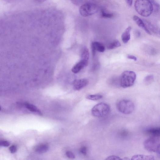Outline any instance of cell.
I'll list each match as a JSON object with an SVG mask.
<instances>
[{
	"instance_id": "1",
	"label": "cell",
	"mask_w": 160,
	"mask_h": 160,
	"mask_svg": "<svg viewBox=\"0 0 160 160\" xmlns=\"http://www.w3.org/2000/svg\"><path fill=\"white\" fill-rule=\"evenodd\" d=\"M134 8L137 13L144 17H148L152 13L153 4L150 0H137Z\"/></svg>"
},
{
	"instance_id": "2",
	"label": "cell",
	"mask_w": 160,
	"mask_h": 160,
	"mask_svg": "<svg viewBox=\"0 0 160 160\" xmlns=\"http://www.w3.org/2000/svg\"><path fill=\"white\" fill-rule=\"evenodd\" d=\"M136 73L133 71H126L122 73L120 79V84L123 88L131 87L136 79Z\"/></svg>"
},
{
	"instance_id": "3",
	"label": "cell",
	"mask_w": 160,
	"mask_h": 160,
	"mask_svg": "<svg viewBox=\"0 0 160 160\" xmlns=\"http://www.w3.org/2000/svg\"><path fill=\"white\" fill-rule=\"evenodd\" d=\"M110 110V107L108 105L101 103L97 104L93 108L91 113L95 117L102 118L108 115Z\"/></svg>"
},
{
	"instance_id": "4",
	"label": "cell",
	"mask_w": 160,
	"mask_h": 160,
	"mask_svg": "<svg viewBox=\"0 0 160 160\" xmlns=\"http://www.w3.org/2000/svg\"><path fill=\"white\" fill-rule=\"evenodd\" d=\"M134 107L133 103L129 100H121L117 104V108L119 111L126 115L132 113L134 110Z\"/></svg>"
},
{
	"instance_id": "5",
	"label": "cell",
	"mask_w": 160,
	"mask_h": 160,
	"mask_svg": "<svg viewBox=\"0 0 160 160\" xmlns=\"http://www.w3.org/2000/svg\"><path fill=\"white\" fill-rule=\"evenodd\" d=\"M98 10V6L91 3H87L81 6L79 9L80 14L84 17H88L97 13Z\"/></svg>"
},
{
	"instance_id": "6",
	"label": "cell",
	"mask_w": 160,
	"mask_h": 160,
	"mask_svg": "<svg viewBox=\"0 0 160 160\" xmlns=\"http://www.w3.org/2000/svg\"><path fill=\"white\" fill-rule=\"evenodd\" d=\"M159 144L158 138L151 137L144 141V145L145 149L150 152H156Z\"/></svg>"
},
{
	"instance_id": "7",
	"label": "cell",
	"mask_w": 160,
	"mask_h": 160,
	"mask_svg": "<svg viewBox=\"0 0 160 160\" xmlns=\"http://www.w3.org/2000/svg\"><path fill=\"white\" fill-rule=\"evenodd\" d=\"M88 83V80L86 79L76 80L73 82V88L76 91H80L86 87Z\"/></svg>"
},
{
	"instance_id": "8",
	"label": "cell",
	"mask_w": 160,
	"mask_h": 160,
	"mask_svg": "<svg viewBox=\"0 0 160 160\" xmlns=\"http://www.w3.org/2000/svg\"><path fill=\"white\" fill-rule=\"evenodd\" d=\"M88 64V61L84 59L81 60L74 66L72 69V72L75 73H78Z\"/></svg>"
},
{
	"instance_id": "9",
	"label": "cell",
	"mask_w": 160,
	"mask_h": 160,
	"mask_svg": "<svg viewBox=\"0 0 160 160\" xmlns=\"http://www.w3.org/2000/svg\"><path fill=\"white\" fill-rule=\"evenodd\" d=\"M133 20L136 23L137 25L140 28L144 30L147 33L150 35L152 34L151 31L145 25V24L139 17L137 16H134L133 17Z\"/></svg>"
},
{
	"instance_id": "10",
	"label": "cell",
	"mask_w": 160,
	"mask_h": 160,
	"mask_svg": "<svg viewBox=\"0 0 160 160\" xmlns=\"http://www.w3.org/2000/svg\"><path fill=\"white\" fill-rule=\"evenodd\" d=\"M147 134L151 137L158 138L160 137V128H152L146 130Z\"/></svg>"
},
{
	"instance_id": "11",
	"label": "cell",
	"mask_w": 160,
	"mask_h": 160,
	"mask_svg": "<svg viewBox=\"0 0 160 160\" xmlns=\"http://www.w3.org/2000/svg\"><path fill=\"white\" fill-rule=\"evenodd\" d=\"M132 28L128 27L122 35L121 39L123 42L125 44L127 43L130 39V31Z\"/></svg>"
},
{
	"instance_id": "12",
	"label": "cell",
	"mask_w": 160,
	"mask_h": 160,
	"mask_svg": "<svg viewBox=\"0 0 160 160\" xmlns=\"http://www.w3.org/2000/svg\"><path fill=\"white\" fill-rule=\"evenodd\" d=\"M49 149V146L47 144H42L37 146L35 148V151L38 153L42 154L46 152Z\"/></svg>"
},
{
	"instance_id": "13",
	"label": "cell",
	"mask_w": 160,
	"mask_h": 160,
	"mask_svg": "<svg viewBox=\"0 0 160 160\" xmlns=\"http://www.w3.org/2000/svg\"><path fill=\"white\" fill-rule=\"evenodd\" d=\"M133 160H153L154 157L152 155H137L133 156L131 159Z\"/></svg>"
},
{
	"instance_id": "14",
	"label": "cell",
	"mask_w": 160,
	"mask_h": 160,
	"mask_svg": "<svg viewBox=\"0 0 160 160\" xmlns=\"http://www.w3.org/2000/svg\"><path fill=\"white\" fill-rule=\"evenodd\" d=\"M80 56L81 59L88 61L90 57V53L87 47L84 46L82 48Z\"/></svg>"
},
{
	"instance_id": "15",
	"label": "cell",
	"mask_w": 160,
	"mask_h": 160,
	"mask_svg": "<svg viewBox=\"0 0 160 160\" xmlns=\"http://www.w3.org/2000/svg\"><path fill=\"white\" fill-rule=\"evenodd\" d=\"M94 46L96 51L100 52H103L105 50V48L104 45L98 42H94L92 43Z\"/></svg>"
},
{
	"instance_id": "16",
	"label": "cell",
	"mask_w": 160,
	"mask_h": 160,
	"mask_svg": "<svg viewBox=\"0 0 160 160\" xmlns=\"http://www.w3.org/2000/svg\"><path fill=\"white\" fill-rule=\"evenodd\" d=\"M24 105L30 111L32 112H37L40 114H41V112L40 110L35 105L27 103L24 104Z\"/></svg>"
},
{
	"instance_id": "17",
	"label": "cell",
	"mask_w": 160,
	"mask_h": 160,
	"mask_svg": "<svg viewBox=\"0 0 160 160\" xmlns=\"http://www.w3.org/2000/svg\"><path fill=\"white\" fill-rule=\"evenodd\" d=\"M121 46L120 43L117 40H115L111 43L108 45V48L109 50H113Z\"/></svg>"
},
{
	"instance_id": "18",
	"label": "cell",
	"mask_w": 160,
	"mask_h": 160,
	"mask_svg": "<svg viewBox=\"0 0 160 160\" xmlns=\"http://www.w3.org/2000/svg\"><path fill=\"white\" fill-rule=\"evenodd\" d=\"M103 98V96L100 94L89 95H88L86 98L91 101H97L100 100Z\"/></svg>"
},
{
	"instance_id": "19",
	"label": "cell",
	"mask_w": 160,
	"mask_h": 160,
	"mask_svg": "<svg viewBox=\"0 0 160 160\" xmlns=\"http://www.w3.org/2000/svg\"><path fill=\"white\" fill-rule=\"evenodd\" d=\"M154 79V78L153 75L148 76L144 79V82L145 84H150L153 81Z\"/></svg>"
},
{
	"instance_id": "20",
	"label": "cell",
	"mask_w": 160,
	"mask_h": 160,
	"mask_svg": "<svg viewBox=\"0 0 160 160\" xmlns=\"http://www.w3.org/2000/svg\"><path fill=\"white\" fill-rule=\"evenodd\" d=\"M101 15L102 17L105 18H110L113 16V15L111 13H107L104 10L101 11Z\"/></svg>"
},
{
	"instance_id": "21",
	"label": "cell",
	"mask_w": 160,
	"mask_h": 160,
	"mask_svg": "<svg viewBox=\"0 0 160 160\" xmlns=\"http://www.w3.org/2000/svg\"><path fill=\"white\" fill-rule=\"evenodd\" d=\"M119 157L115 156V155H112L110 156L107 158L105 160H121Z\"/></svg>"
},
{
	"instance_id": "22",
	"label": "cell",
	"mask_w": 160,
	"mask_h": 160,
	"mask_svg": "<svg viewBox=\"0 0 160 160\" xmlns=\"http://www.w3.org/2000/svg\"><path fill=\"white\" fill-rule=\"evenodd\" d=\"M80 153L84 155H87V148L85 146L81 147L80 149Z\"/></svg>"
},
{
	"instance_id": "23",
	"label": "cell",
	"mask_w": 160,
	"mask_h": 160,
	"mask_svg": "<svg viewBox=\"0 0 160 160\" xmlns=\"http://www.w3.org/2000/svg\"><path fill=\"white\" fill-rule=\"evenodd\" d=\"M66 156L70 159H74L76 158L75 155L70 151H67L66 153Z\"/></svg>"
},
{
	"instance_id": "24",
	"label": "cell",
	"mask_w": 160,
	"mask_h": 160,
	"mask_svg": "<svg viewBox=\"0 0 160 160\" xmlns=\"http://www.w3.org/2000/svg\"><path fill=\"white\" fill-rule=\"evenodd\" d=\"M9 150L11 153H14L17 151V148L16 146V145H12L9 147Z\"/></svg>"
},
{
	"instance_id": "25",
	"label": "cell",
	"mask_w": 160,
	"mask_h": 160,
	"mask_svg": "<svg viewBox=\"0 0 160 160\" xmlns=\"http://www.w3.org/2000/svg\"><path fill=\"white\" fill-rule=\"evenodd\" d=\"M10 145L9 142L6 141H0V145L7 147Z\"/></svg>"
},
{
	"instance_id": "26",
	"label": "cell",
	"mask_w": 160,
	"mask_h": 160,
	"mask_svg": "<svg viewBox=\"0 0 160 160\" xmlns=\"http://www.w3.org/2000/svg\"><path fill=\"white\" fill-rule=\"evenodd\" d=\"M127 58L133 60L135 61H136L137 60V58L136 57L132 55H128Z\"/></svg>"
},
{
	"instance_id": "27",
	"label": "cell",
	"mask_w": 160,
	"mask_h": 160,
	"mask_svg": "<svg viewBox=\"0 0 160 160\" xmlns=\"http://www.w3.org/2000/svg\"><path fill=\"white\" fill-rule=\"evenodd\" d=\"M126 2L127 5L130 6L132 5L133 0H125Z\"/></svg>"
},
{
	"instance_id": "28",
	"label": "cell",
	"mask_w": 160,
	"mask_h": 160,
	"mask_svg": "<svg viewBox=\"0 0 160 160\" xmlns=\"http://www.w3.org/2000/svg\"><path fill=\"white\" fill-rule=\"evenodd\" d=\"M158 156L160 158V144H159L156 152Z\"/></svg>"
},
{
	"instance_id": "29",
	"label": "cell",
	"mask_w": 160,
	"mask_h": 160,
	"mask_svg": "<svg viewBox=\"0 0 160 160\" xmlns=\"http://www.w3.org/2000/svg\"><path fill=\"white\" fill-rule=\"evenodd\" d=\"M36 1L40 2H42L45 1L46 0H36Z\"/></svg>"
},
{
	"instance_id": "30",
	"label": "cell",
	"mask_w": 160,
	"mask_h": 160,
	"mask_svg": "<svg viewBox=\"0 0 160 160\" xmlns=\"http://www.w3.org/2000/svg\"></svg>"
}]
</instances>
